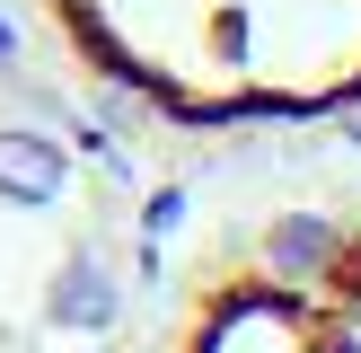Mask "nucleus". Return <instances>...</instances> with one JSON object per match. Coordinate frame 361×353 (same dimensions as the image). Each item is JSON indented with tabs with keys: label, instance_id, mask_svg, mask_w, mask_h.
<instances>
[{
	"label": "nucleus",
	"instance_id": "obj_1",
	"mask_svg": "<svg viewBox=\"0 0 361 353\" xmlns=\"http://www.w3.org/2000/svg\"><path fill=\"white\" fill-rule=\"evenodd\" d=\"M27 18L176 133H309L361 115V0H27Z\"/></svg>",
	"mask_w": 361,
	"mask_h": 353
},
{
	"label": "nucleus",
	"instance_id": "obj_2",
	"mask_svg": "<svg viewBox=\"0 0 361 353\" xmlns=\"http://www.w3.org/2000/svg\"><path fill=\"white\" fill-rule=\"evenodd\" d=\"M159 353H361V194L291 186L185 247Z\"/></svg>",
	"mask_w": 361,
	"mask_h": 353
}]
</instances>
